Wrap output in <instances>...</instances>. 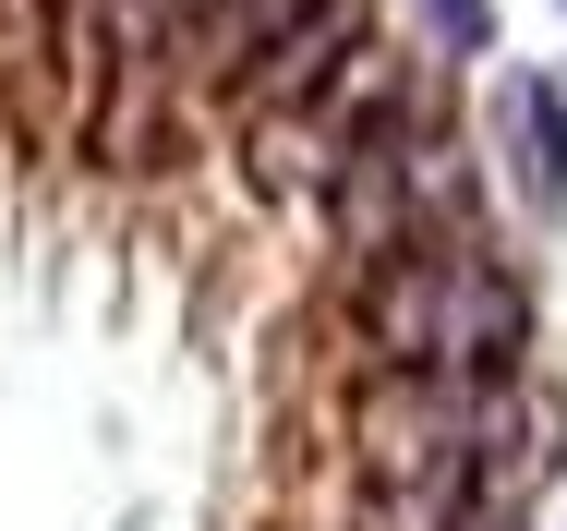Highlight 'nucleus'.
<instances>
[{"mask_svg":"<svg viewBox=\"0 0 567 531\" xmlns=\"http://www.w3.org/2000/svg\"><path fill=\"white\" fill-rule=\"evenodd\" d=\"M483 157H495V182L519 194L532 229H567V73L507 61L483 85Z\"/></svg>","mask_w":567,"mask_h":531,"instance_id":"obj_2","label":"nucleus"},{"mask_svg":"<svg viewBox=\"0 0 567 531\" xmlns=\"http://www.w3.org/2000/svg\"><path fill=\"white\" fill-rule=\"evenodd\" d=\"M218 12H229V0H169V85H182V61H194V37H206Z\"/></svg>","mask_w":567,"mask_h":531,"instance_id":"obj_5","label":"nucleus"},{"mask_svg":"<svg viewBox=\"0 0 567 531\" xmlns=\"http://www.w3.org/2000/svg\"><path fill=\"white\" fill-rule=\"evenodd\" d=\"M374 37V0H290L278 24H266V49L229 73V109L254 121V109H290V98H315L327 73H339L350 49Z\"/></svg>","mask_w":567,"mask_h":531,"instance_id":"obj_3","label":"nucleus"},{"mask_svg":"<svg viewBox=\"0 0 567 531\" xmlns=\"http://www.w3.org/2000/svg\"><path fill=\"white\" fill-rule=\"evenodd\" d=\"M556 12H567V0H556Z\"/></svg>","mask_w":567,"mask_h":531,"instance_id":"obj_6","label":"nucleus"},{"mask_svg":"<svg viewBox=\"0 0 567 531\" xmlns=\"http://www.w3.org/2000/svg\"><path fill=\"white\" fill-rule=\"evenodd\" d=\"M435 61H495V0H411Z\"/></svg>","mask_w":567,"mask_h":531,"instance_id":"obj_4","label":"nucleus"},{"mask_svg":"<svg viewBox=\"0 0 567 531\" xmlns=\"http://www.w3.org/2000/svg\"><path fill=\"white\" fill-rule=\"evenodd\" d=\"M362 350H374V375L495 387L532 350V290L483 229H411V242L362 254Z\"/></svg>","mask_w":567,"mask_h":531,"instance_id":"obj_1","label":"nucleus"}]
</instances>
